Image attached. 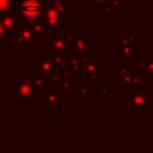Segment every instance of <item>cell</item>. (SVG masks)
<instances>
[{
    "mask_svg": "<svg viewBox=\"0 0 153 153\" xmlns=\"http://www.w3.org/2000/svg\"><path fill=\"white\" fill-rule=\"evenodd\" d=\"M129 104L133 106H149V91H129Z\"/></svg>",
    "mask_w": 153,
    "mask_h": 153,
    "instance_id": "1",
    "label": "cell"
},
{
    "mask_svg": "<svg viewBox=\"0 0 153 153\" xmlns=\"http://www.w3.org/2000/svg\"><path fill=\"white\" fill-rule=\"evenodd\" d=\"M84 74L87 80H90L92 84L96 82L100 78V61L98 60L97 63L94 60H90L85 62V68H84Z\"/></svg>",
    "mask_w": 153,
    "mask_h": 153,
    "instance_id": "2",
    "label": "cell"
},
{
    "mask_svg": "<svg viewBox=\"0 0 153 153\" xmlns=\"http://www.w3.org/2000/svg\"><path fill=\"white\" fill-rule=\"evenodd\" d=\"M22 14L26 18H35L41 13V4L36 0H26L20 6Z\"/></svg>",
    "mask_w": 153,
    "mask_h": 153,
    "instance_id": "3",
    "label": "cell"
},
{
    "mask_svg": "<svg viewBox=\"0 0 153 153\" xmlns=\"http://www.w3.org/2000/svg\"><path fill=\"white\" fill-rule=\"evenodd\" d=\"M69 67L72 71H75L78 73H84L85 62L82 60V56H79V55L72 53L69 55Z\"/></svg>",
    "mask_w": 153,
    "mask_h": 153,
    "instance_id": "4",
    "label": "cell"
},
{
    "mask_svg": "<svg viewBox=\"0 0 153 153\" xmlns=\"http://www.w3.org/2000/svg\"><path fill=\"white\" fill-rule=\"evenodd\" d=\"M129 72L130 71L128 68V65H118V67L116 69H114L112 76H114V79H117V81H118L120 79H122L123 76H126Z\"/></svg>",
    "mask_w": 153,
    "mask_h": 153,
    "instance_id": "5",
    "label": "cell"
},
{
    "mask_svg": "<svg viewBox=\"0 0 153 153\" xmlns=\"http://www.w3.org/2000/svg\"><path fill=\"white\" fill-rule=\"evenodd\" d=\"M75 50L78 53H80L82 55V57L88 55V43H87V39H85L84 43H81V38H78L76 39V44H75Z\"/></svg>",
    "mask_w": 153,
    "mask_h": 153,
    "instance_id": "6",
    "label": "cell"
},
{
    "mask_svg": "<svg viewBox=\"0 0 153 153\" xmlns=\"http://www.w3.org/2000/svg\"><path fill=\"white\" fill-rule=\"evenodd\" d=\"M139 62L142 63V66H140L139 69H141L142 72L145 71L146 73H153V60H139Z\"/></svg>",
    "mask_w": 153,
    "mask_h": 153,
    "instance_id": "7",
    "label": "cell"
},
{
    "mask_svg": "<svg viewBox=\"0 0 153 153\" xmlns=\"http://www.w3.org/2000/svg\"><path fill=\"white\" fill-rule=\"evenodd\" d=\"M97 93H98V96H109V94L111 93V87H110V85H106L105 87H104V85L98 86V87H97Z\"/></svg>",
    "mask_w": 153,
    "mask_h": 153,
    "instance_id": "8",
    "label": "cell"
},
{
    "mask_svg": "<svg viewBox=\"0 0 153 153\" xmlns=\"http://www.w3.org/2000/svg\"><path fill=\"white\" fill-rule=\"evenodd\" d=\"M79 92H80L81 94L88 93V92H90V86H87V87L85 88V85H80V86H79Z\"/></svg>",
    "mask_w": 153,
    "mask_h": 153,
    "instance_id": "9",
    "label": "cell"
}]
</instances>
